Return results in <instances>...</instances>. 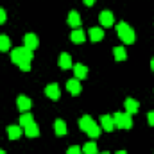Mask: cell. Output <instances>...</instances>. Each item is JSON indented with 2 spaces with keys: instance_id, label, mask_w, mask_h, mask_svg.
I'll return each instance as SVG.
<instances>
[{
  "instance_id": "cell-9",
  "label": "cell",
  "mask_w": 154,
  "mask_h": 154,
  "mask_svg": "<svg viewBox=\"0 0 154 154\" xmlns=\"http://www.w3.org/2000/svg\"><path fill=\"white\" fill-rule=\"evenodd\" d=\"M124 106H125V113H129V115H133V113H136L140 109V102L134 100V99H125Z\"/></svg>"
},
{
  "instance_id": "cell-10",
  "label": "cell",
  "mask_w": 154,
  "mask_h": 154,
  "mask_svg": "<svg viewBox=\"0 0 154 154\" xmlns=\"http://www.w3.org/2000/svg\"><path fill=\"white\" fill-rule=\"evenodd\" d=\"M66 90L72 93V95H79L81 93V82H79V79H70V81H66Z\"/></svg>"
},
{
  "instance_id": "cell-7",
  "label": "cell",
  "mask_w": 154,
  "mask_h": 154,
  "mask_svg": "<svg viewBox=\"0 0 154 154\" xmlns=\"http://www.w3.org/2000/svg\"><path fill=\"white\" fill-rule=\"evenodd\" d=\"M23 133H25V136H29V138H36V136H39V125L36 122H31L29 125L23 127Z\"/></svg>"
},
{
  "instance_id": "cell-24",
  "label": "cell",
  "mask_w": 154,
  "mask_h": 154,
  "mask_svg": "<svg viewBox=\"0 0 154 154\" xmlns=\"http://www.w3.org/2000/svg\"><path fill=\"white\" fill-rule=\"evenodd\" d=\"M86 133H88V136H91V138H97V136L100 134V127H99L97 124H93V125H91V127H90Z\"/></svg>"
},
{
  "instance_id": "cell-15",
  "label": "cell",
  "mask_w": 154,
  "mask_h": 154,
  "mask_svg": "<svg viewBox=\"0 0 154 154\" xmlns=\"http://www.w3.org/2000/svg\"><path fill=\"white\" fill-rule=\"evenodd\" d=\"M93 124H95V122L91 120V116L90 115H82L81 116V120H79V127H81V131H84V133H86Z\"/></svg>"
},
{
  "instance_id": "cell-18",
  "label": "cell",
  "mask_w": 154,
  "mask_h": 154,
  "mask_svg": "<svg viewBox=\"0 0 154 154\" xmlns=\"http://www.w3.org/2000/svg\"><path fill=\"white\" fill-rule=\"evenodd\" d=\"M81 14L77 13V11H70L68 13V23L72 25V27H75V29H79V25H81Z\"/></svg>"
},
{
  "instance_id": "cell-28",
  "label": "cell",
  "mask_w": 154,
  "mask_h": 154,
  "mask_svg": "<svg viewBox=\"0 0 154 154\" xmlns=\"http://www.w3.org/2000/svg\"><path fill=\"white\" fill-rule=\"evenodd\" d=\"M82 2H84L86 5H93V4H95V0H82Z\"/></svg>"
},
{
  "instance_id": "cell-4",
  "label": "cell",
  "mask_w": 154,
  "mask_h": 154,
  "mask_svg": "<svg viewBox=\"0 0 154 154\" xmlns=\"http://www.w3.org/2000/svg\"><path fill=\"white\" fill-rule=\"evenodd\" d=\"M38 45H39V39L34 32H27V34L23 36V47H27L29 50L38 48Z\"/></svg>"
},
{
  "instance_id": "cell-21",
  "label": "cell",
  "mask_w": 154,
  "mask_h": 154,
  "mask_svg": "<svg viewBox=\"0 0 154 154\" xmlns=\"http://www.w3.org/2000/svg\"><path fill=\"white\" fill-rule=\"evenodd\" d=\"M9 48H11V39H9V36L0 34V50L5 52V50H9Z\"/></svg>"
},
{
  "instance_id": "cell-12",
  "label": "cell",
  "mask_w": 154,
  "mask_h": 154,
  "mask_svg": "<svg viewBox=\"0 0 154 154\" xmlns=\"http://www.w3.org/2000/svg\"><path fill=\"white\" fill-rule=\"evenodd\" d=\"M100 124H102V129H106V131H113L115 129L113 115H102L100 116Z\"/></svg>"
},
{
  "instance_id": "cell-22",
  "label": "cell",
  "mask_w": 154,
  "mask_h": 154,
  "mask_svg": "<svg viewBox=\"0 0 154 154\" xmlns=\"http://www.w3.org/2000/svg\"><path fill=\"white\" fill-rule=\"evenodd\" d=\"M82 154H97V143L95 142H88L82 147Z\"/></svg>"
},
{
  "instance_id": "cell-31",
  "label": "cell",
  "mask_w": 154,
  "mask_h": 154,
  "mask_svg": "<svg viewBox=\"0 0 154 154\" xmlns=\"http://www.w3.org/2000/svg\"><path fill=\"white\" fill-rule=\"evenodd\" d=\"M0 154H5V152H4V151H2V149H0Z\"/></svg>"
},
{
  "instance_id": "cell-30",
  "label": "cell",
  "mask_w": 154,
  "mask_h": 154,
  "mask_svg": "<svg viewBox=\"0 0 154 154\" xmlns=\"http://www.w3.org/2000/svg\"><path fill=\"white\" fill-rule=\"evenodd\" d=\"M116 154H127V152H125V151H118Z\"/></svg>"
},
{
  "instance_id": "cell-27",
  "label": "cell",
  "mask_w": 154,
  "mask_h": 154,
  "mask_svg": "<svg viewBox=\"0 0 154 154\" xmlns=\"http://www.w3.org/2000/svg\"><path fill=\"white\" fill-rule=\"evenodd\" d=\"M5 20H7V14H5V11H4V9L0 7V25H2V23H4Z\"/></svg>"
},
{
  "instance_id": "cell-29",
  "label": "cell",
  "mask_w": 154,
  "mask_h": 154,
  "mask_svg": "<svg viewBox=\"0 0 154 154\" xmlns=\"http://www.w3.org/2000/svg\"><path fill=\"white\" fill-rule=\"evenodd\" d=\"M151 68H152V72H154V57L151 59Z\"/></svg>"
},
{
  "instance_id": "cell-2",
  "label": "cell",
  "mask_w": 154,
  "mask_h": 154,
  "mask_svg": "<svg viewBox=\"0 0 154 154\" xmlns=\"http://www.w3.org/2000/svg\"><path fill=\"white\" fill-rule=\"evenodd\" d=\"M116 34H118V38L122 39L124 43H134V39H136V34H134V31L125 23V22H120V23H116Z\"/></svg>"
},
{
  "instance_id": "cell-13",
  "label": "cell",
  "mask_w": 154,
  "mask_h": 154,
  "mask_svg": "<svg viewBox=\"0 0 154 154\" xmlns=\"http://www.w3.org/2000/svg\"><path fill=\"white\" fill-rule=\"evenodd\" d=\"M88 36L91 41H100V39L104 38V31L100 29V27H91L90 31H88Z\"/></svg>"
},
{
  "instance_id": "cell-17",
  "label": "cell",
  "mask_w": 154,
  "mask_h": 154,
  "mask_svg": "<svg viewBox=\"0 0 154 154\" xmlns=\"http://www.w3.org/2000/svg\"><path fill=\"white\" fill-rule=\"evenodd\" d=\"M54 131H56L57 136H65V134H66V124H65V120L57 118V120L54 122Z\"/></svg>"
},
{
  "instance_id": "cell-20",
  "label": "cell",
  "mask_w": 154,
  "mask_h": 154,
  "mask_svg": "<svg viewBox=\"0 0 154 154\" xmlns=\"http://www.w3.org/2000/svg\"><path fill=\"white\" fill-rule=\"evenodd\" d=\"M113 54H115L116 61H125V59H127V52H125L124 47H115V48H113Z\"/></svg>"
},
{
  "instance_id": "cell-14",
  "label": "cell",
  "mask_w": 154,
  "mask_h": 154,
  "mask_svg": "<svg viewBox=\"0 0 154 154\" xmlns=\"http://www.w3.org/2000/svg\"><path fill=\"white\" fill-rule=\"evenodd\" d=\"M74 68V75H75V79H84V77L88 75V68L84 66V65H81V63H77V65H74L72 66Z\"/></svg>"
},
{
  "instance_id": "cell-26",
  "label": "cell",
  "mask_w": 154,
  "mask_h": 154,
  "mask_svg": "<svg viewBox=\"0 0 154 154\" xmlns=\"http://www.w3.org/2000/svg\"><path fill=\"white\" fill-rule=\"evenodd\" d=\"M147 122H149V125H154V111L147 113Z\"/></svg>"
},
{
  "instance_id": "cell-16",
  "label": "cell",
  "mask_w": 154,
  "mask_h": 154,
  "mask_svg": "<svg viewBox=\"0 0 154 154\" xmlns=\"http://www.w3.org/2000/svg\"><path fill=\"white\" fill-rule=\"evenodd\" d=\"M59 66H61L63 70H66V68H72V66H74V65H72V57H70V54L63 52V54L59 56Z\"/></svg>"
},
{
  "instance_id": "cell-25",
  "label": "cell",
  "mask_w": 154,
  "mask_h": 154,
  "mask_svg": "<svg viewBox=\"0 0 154 154\" xmlns=\"http://www.w3.org/2000/svg\"><path fill=\"white\" fill-rule=\"evenodd\" d=\"M66 154H82V147H79V145H70L68 151H66Z\"/></svg>"
},
{
  "instance_id": "cell-5",
  "label": "cell",
  "mask_w": 154,
  "mask_h": 154,
  "mask_svg": "<svg viewBox=\"0 0 154 154\" xmlns=\"http://www.w3.org/2000/svg\"><path fill=\"white\" fill-rule=\"evenodd\" d=\"M45 93H47V97H48V99H52V100H57V99H59V95H61L59 86H57L56 82L47 84V86H45Z\"/></svg>"
},
{
  "instance_id": "cell-32",
  "label": "cell",
  "mask_w": 154,
  "mask_h": 154,
  "mask_svg": "<svg viewBox=\"0 0 154 154\" xmlns=\"http://www.w3.org/2000/svg\"><path fill=\"white\" fill-rule=\"evenodd\" d=\"M100 154H109V152H100Z\"/></svg>"
},
{
  "instance_id": "cell-6",
  "label": "cell",
  "mask_w": 154,
  "mask_h": 154,
  "mask_svg": "<svg viewBox=\"0 0 154 154\" xmlns=\"http://www.w3.org/2000/svg\"><path fill=\"white\" fill-rule=\"evenodd\" d=\"M99 22L102 23V25H106V27H111L113 23H115V16H113V13L111 11H102L100 14H99Z\"/></svg>"
},
{
  "instance_id": "cell-11",
  "label": "cell",
  "mask_w": 154,
  "mask_h": 154,
  "mask_svg": "<svg viewBox=\"0 0 154 154\" xmlns=\"http://www.w3.org/2000/svg\"><path fill=\"white\" fill-rule=\"evenodd\" d=\"M23 134V129H22V125L18 124V125H9L7 127V136L11 138V140H16V138H20Z\"/></svg>"
},
{
  "instance_id": "cell-1",
  "label": "cell",
  "mask_w": 154,
  "mask_h": 154,
  "mask_svg": "<svg viewBox=\"0 0 154 154\" xmlns=\"http://www.w3.org/2000/svg\"><path fill=\"white\" fill-rule=\"evenodd\" d=\"M31 59H32V50H29L27 47L13 48L11 50V61L16 66H20L23 72H29L31 70Z\"/></svg>"
},
{
  "instance_id": "cell-3",
  "label": "cell",
  "mask_w": 154,
  "mask_h": 154,
  "mask_svg": "<svg viewBox=\"0 0 154 154\" xmlns=\"http://www.w3.org/2000/svg\"><path fill=\"white\" fill-rule=\"evenodd\" d=\"M113 120H115V127H120V129H131V125H133L129 113H115Z\"/></svg>"
},
{
  "instance_id": "cell-23",
  "label": "cell",
  "mask_w": 154,
  "mask_h": 154,
  "mask_svg": "<svg viewBox=\"0 0 154 154\" xmlns=\"http://www.w3.org/2000/svg\"><path fill=\"white\" fill-rule=\"evenodd\" d=\"M31 122H34V120H32V115H31L29 111H25L23 115H20V125H22V127H25V125H29Z\"/></svg>"
},
{
  "instance_id": "cell-8",
  "label": "cell",
  "mask_w": 154,
  "mask_h": 154,
  "mask_svg": "<svg viewBox=\"0 0 154 154\" xmlns=\"http://www.w3.org/2000/svg\"><path fill=\"white\" fill-rule=\"evenodd\" d=\"M16 106H18V109L20 111H29L31 109V99L29 97H25V95H20L18 99H16Z\"/></svg>"
},
{
  "instance_id": "cell-19",
  "label": "cell",
  "mask_w": 154,
  "mask_h": 154,
  "mask_svg": "<svg viewBox=\"0 0 154 154\" xmlns=\"http://www.w3.org/2000/svg\"><path fill=\"white\" fill-rule=\"evenodd\" d=\"M70 39H72L74 43H82V41L86 39V32H84L82 29H75V31L70 34Z\"/></svg>"
}]
</instances>
